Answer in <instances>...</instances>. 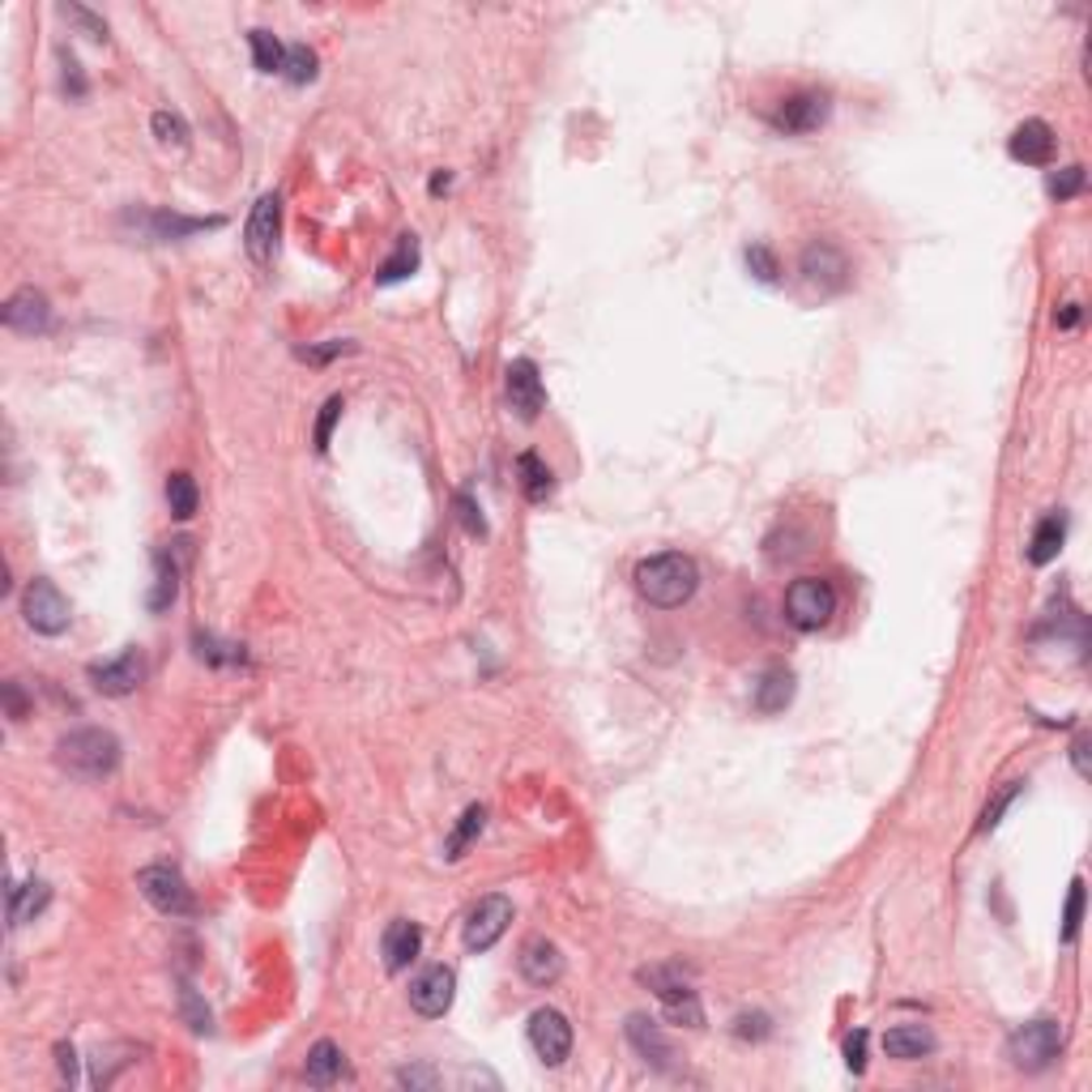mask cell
Instances as JSON below:
<instances>
[{
	"label": "cell",
	"instance_id": "cell-1",
	"mask_svg": "<svg viewBox=\"0 0 1092 1092\" xmlns=\"http://www.w3.org/2000/svg\"><path fill=\"white\" fill-rule=\"evenodd\" d=\"M636 589L649 607L658 611H675L682 602L696 598L700 589V568L691 555L682 550H662V555H649L636 563Z\"/></svg>",
	"mask_w": 1092,
	"mask_h": 1092
},
{
	"label": "cell",
	"instance_id": "cell-2",
	"mask_svg": "<svg viewBox=\"0 0 1092 1092\" xmlns=\"http://www.w3.org/2000/svg\"><path fill=\"white\" fill-rule=\"evenodd\" d=\"M56 759L61 768L81 777V781H99V777H112L120 768V739L112 730H99V726H86V730H73L56 743Z\"/></svg>",
	"mask_w": 1092,
	"mask_h": 1092
},
{
	"label": "cell",
	"instance_id": "cell-3",
	"mask_svg": "<svg viewBox=\"0 0 1092 1092\" xmlns=\"http://www.w3.org/2000/svg\"><path fill=\"white\" fill-rule=\"evenodd\" d=\"M1063 1054V1024L1058 1020H1028L1007 1037V1058L1020 1071H1045Z\"/></svg>",
	"mask_w": 1092,
	"mask_h": 1092
},
{
	"label": "cell",
	"instance_id": "cell-4",
	"mask_svg": "<svg viewBox=\"0 0 1092 1092\" xmlns=\"http://www.w3.org/2000/svg\"><path fill=\"white\" fill-rule=\"evenodd\" d=\"M136 887H141V896H145L158 913H167V918H193V913H197L193 887H188V880H184L171 862L141 867V871H136Z\"/></svg>",
	"mask_w": 1092,
	"mask_h": 1092
},
{
	"label": "cell",
	"instance_id": "cell-5",
	"mask_svg": "<svg viewBox=\"0 0 1092 1092\" xmlns=\"http://www.w3.org/2000/svg\"><path fill=\"white\" fill-rule=\"evenodd\" d=\"M836 614V589L823 576H803L785 589V619L798 632H819Z\"/></svg>",
	"mask_w": 1092,
	"mask_h": 1092
},
{
	"label": "cell",
	"instance_id": "cell-6",
	"mask_svg": "<svg viewBox=\"0 0 1092 1092\" xmlns=\"http://www.w3.org/2000/svg\"><path fill=\"white\" fill-rule=\"evenodd\" d=\"M22 614H26V627H35L39 636H61L73 619V607L48 576H35L22 594Z\"/></svg>",
	"mask_w": 1092,
	"mask_h": 1092
},
{
	"label": "cell",
	"instance_id": "cell-7",
	"mask_svg": "<svg viewBox=\"0 0 1092 1092\" xmlns=\"http://www.w3.org/2000/svg\"><path fill=\"white\" fill-rule=\"evenodd\" d=\"M640 981L662 999L666 1016L675 1024H687V1028H700V1024H704V1007H700L696 990L682 981L679 968H640Z\"/></svg>",
	"mask_w": 1092,
	"mask_h": 1092
},
{
	"label": "cell",
	"instance_id": "cell-8",
	"mask_svg": "<svg viewBox=\"0 0 1092 1092\" xmlns=\"http://www.w3.org/2000/svg\"><path fill=\"white\" fill-rule=\"evenodd\" d=\"M508 922H512V900L508 896H482L474 909L466 913V931H461V939H466V948L470 952H491L499 939H504V931H508Z\"/></svg>",
	"mask_w": 1092,
	"mask_h": 1092
},
{
	"label": "cell",
	"instance_id": "cell-9",
	"mask_svg": "<svg viewBox=\"0 0 1092 1092\" xmlns=\"http://www.w3.org/2000/svg\"><path fill=\"white\" fill-rule=\"evenodd\" d=\"M453 994H457V973L448 964H427L414 981H410V1007L427 1020H440L448 1016L453 1007Z\"/></svg>",
	"mask_w": 1092,
	"mask_h": 1092
},
{
	"label": "cell",
	"instance_id": "cell-10",
	"mask_svg": "<svg viewBox=\"0 0 1092 1092\" xmlns=\"http://www.w3.org/2000/svg\"><path fill=\"white\" fill-rule=\"evenodd\" d=\"M828 116H832V99H828L823 90H798V94L781 99V107H777L772 125H777L781 133L803 136V133H816Z\"/></svg>",
	"mask_w": 1092,
	"mask_h": 1092
},
{
	"label": "cell",
	"instance_id": "cell-11",
	"mask_svg": "<svg viewBox=\"0 0 1092 1092\" xmlns=\"http://www.w3.org/2000/svg\"><path fill=\"white\" fill-rule=\"evenodd\" d=\"M0 321H4V329L35 338V334H48V325H52V303H48V295H43V290L22 286V290H13V295L4 299Z\"/></svg>",
	"mask_w": 1092,
	"mask_h": 1092
},
{
	"label": "cell",
	"instance_id": "cell-12",
	"mask_svg": "<svg viewBox=\"0 0 1092 1092\" xmlns=\"http://www.w3.org/2000/svg\"><path fill=\"white\" fill-rule=\"evenodd\" d=\"M277 231H282V197L277 193H265L261 202L252 205V218H248V231H244V248L257 265H270L273 252H277Z\"/></svg>",
	"mask_w": 1092,
	"mask_h": 1092
},
{
	"label": "cell",
	"instance_id": "cell-13",
	"mask_svg": "<svg viewBox=\"0 0 1092 1092\" xmlns=\"http://www.w3.org/2000/svg\"><path fill=\"white\" fill-rule=\"evenodd\" d=\"M530 1045H534V1054L543 1058L546 1067H559L572 1054V1024H568V1016L555 1012V1007H538L530 1016Z\"/></svg>",
	"mask_w": 1092,
	"mask_h": 1092
},
{
	"label": "cell",
	"instance_id": "cell-14",
	"mask_svg": "<svg viewBox=\"0 0 1092 1092\" xmlns=\"http://www.w3.org/2000/svg\"><path fill=\"white\" fill-rule=\"evenodd\" d=\"M504 389H508V402L521 418H538L546 410V389L534 359H512L508 372H504Z\"/></svg>",
	"mask_w": 1092,
	"mask_h": 1092
},
{
	"label": "cell",
	"instance_id": "cell-15",
	"mask_svg": "<svg viewBox=\"0 0 1092 1092\" xmlns=\"http://www.w3.org/2000/svg\"><path fill=\"white\" fill-rule=\"evenodd\" d=\"M803 277L819 290H845L849 286V261L832 239H816L803 252Z\"/></svg>",
	"mask_w": 1092,
	"mask_h": 1092
},
{
	"label": "cell",
	"instance_id": "cell-16",
	"mask_svg": "<svg viewBox=\"0 0 1092 1092\" xmlns=\"http://www.w3.org/2000/svg\"><path fill=\"white\" fill-rule=\"evenodd\" d=\"M90 682L103 691V696H133L136 687L145 682V658L136 649H125L120 658L112 662H94L90 666Z\"/></svg>",
	"mask_w": 1092,
	"mask_h": 1092
},
{
	"label": "cell",
	"instance_id": "cell-17",
	"mask_svg": "<svg viewBox=\"0 0 1092 1092\" xmlns=\"http://www.w3.org/2000/svg\"><path fill=\"white\" fill-rule=\"evenodd\" d=\"M1054 150H1058V136L1045 120H1024L1020 129L1007 136V154L1024 167H1045L1054 158Z\"/></svg>",
	"mask_w": 1092,
	"mask_h": 1092
},
{
	"label": "cell",
	"instance_id": "cell-18",
	"mask_svg": "<svg viewBox=\"0 0 1092 1092\" xmlns=\"http://www.w3.org/2000/svg\"><path fill=\"white\" fill-rule=\"evenodd\" d=\"M418 952H422V926L410 922V918L389 922V931H385V939H380L385 968H389V973H406L410 964L418 960Z\"/></svg>",
	"mask_w": 1092,
	"mask_h": 1092
},
{
	"label": "cell",
	"instance_id": "cell-19",
	"mask_svg": "<svg viewBox=\"0 0 1092 1092\" xmlns=\"http://www.w3.org/2000/svg\"><path fill=\"white\" fill-rule=\"evenodd\" d=\"M188 538H180V543H171V550H158L154 555V563H158V581H154V594H150V611H167L171 602H176V594H180V568H184V559H188Z\"/></svg>",
	"mask_w": 1092,
	"mask_h": 1092
},
{
	"label": "cell",
	"instance_id": "cell-20",
	"mask_svg": "<svg viewBox=\"0 0 1092 1092\" xmlns=\"http://www.w3.org/2000/svg\"><path fill=\"white\" fill-rule=\"evenodd\" d=\"M517 964H521V977L530 986H555L563 977V955L550 939H530L517 955Z\"/></svg>",
	"mask_w": 1092,
	"mask_h": 1092
},
{
	"label": "cell",
	"instance_id": "cell-21",
	"mask_svg": "<svg viewBox=\"0 0 1092 1092\" xmlns=\"http://www.w3.org/2000/svg\"><path fill=\"white\" fill-rule=\"evenodd\" d=\"M935 1045L939 1041H935V1032L926 1024H896V1028L884 1032L887 1058H896V1063H918V1058L935 1054Z\"/></svg>",
	"mask_w": 1092,
	"mask_h": 1092
},
{
	"label": "cell",
	"instance_id": "cell-22",
	"mask_svg": "<svg viewBox=\"0 0 1092 1092\" xmlns=\"http://www.w3.org/2000/svg\"><path fill=\"white\" fill-rule=\"evenodd\" d=\"M627 1041L636 1045V1054H640L645 1063H653V1067H662V1071H666L671 1058H675V1045L666 1041V1032L649 1020V1016H627Z\"/></svg>",
	"mask_w": 1092,
	"mask_h": 1092
},
{
	"label": "cell",
	"instance_id": "cell-23",
	"mask_svg": "<svg viewBox=\"0 0 1092 1092\" xmlns=\"http://www.w3.org/2000/svg\"><path fill=\"white\" fill-rule=\"evenodd\" d=\"M141 222H145V235L158 239V244H167V239H188V235H197V231L222 226V218H180V213H167V209L141 213Z\"/></svg>",
	"mask_w": 1092,
	"mask_h": 1092
},
{
	"label": "cell",
	"instance_id": "cell-24",
	"mask_svg": "<svg viewBox=\"0 0 1092 1092\" xmlns=\"http://www.w3.org/2000/svg\"><path fill=\"white\" fill-rule=\"evenodd\" d=\"M794 700V671L790 666H768L755 682V708L759 713H785Z\"/></svg>",
	"mask_w": 1092,
	"mask_h": 1092
},
{
	"label": "cell",
	"instance_id": "cell-25",
	"mask_svg": "<svg viewBox=\"0 0 1092 1092\" xmlns=\"http://www.w3.org/2000/svg\"><path fill=\"white\" fill-rule=\"evenodd\" d=\"M341 1071H346V1063H341V1050L334 1045V1041H316V1045L308 1050L303 1080H308L312 1089H329V1084H338Z\"/></svg>",
	"mask_w": 1092,
	"mask_h": 1092
},
{
	"label": "cell",
	"instance_id": "cell-26",
	"mask_svg": "<svg viewBox=\"0 0 1092 1092\" xmlns=\"http://www.w3.org/2000/svg\"><path fill=\"white\" fill-rule=\"evenodd\" d=\"M1063 543H1067V517H1063V512H1050V517H1041V525L1032 530L1028 559H1032L1037 568H1045V563H1054V559H1058Z\"/></svg>",
	"mask_w": 1092,
	"mask_h": 1092
},
{
	"label": "cell",
	"instance_id": "cell-27",
	"mask_svg": "<svg viewBox=\"0 0 1092 1092\" xmlns=\"http://www.w3.org/2000/svg\"><path fill=\"white\" fill-rule=\"evenodd\" d=\"M517 474H521V491H525L530 504H546V499H550L555 474H550V466H546L538 453H521V457H517Z\"/></svg>",
	"mask_w": 1092,
	"mask_h": 1092
},
{
	"label": "cell",
	"instance_id": "cell-28",
	"mask_svg": "<svg viewBox=\"0 0 1092 1092\" xmlns=\"http://www.w3.org/2000/svg\"><path fill=\"white\" fill-rule=\"evenodd\" d=\"M48 900H52V887L43 884V880H30L26 887H9V922L13 926L30 922L35 913L48 909Z\"/></svg>",
	"mask_w": 1092,
	"mask_h": 1092
},
{
	"label": "cell",
	"instance_id": "cell-29",
	"mask_svg": "<svg viewBox=\"0 0 1092 1092\" xmlns=\"http://www.w3.org/2000/svg\"><path fill=\"white\" fill-rule=\"evenodd\" d=\"M414 270H418V239H414V235H402V239H398V252L376 270V282H380V286H393V282H406Z\"/></svg>",
	"mask_w": 1092,
	"mask_h": 1092
},
{
	"label": "cell",
	"instance_id": "cell-30",
	"mask_svg": "<svg viewBox=\"0 0 1092 1092\" xmlns=\"http://www.w3.org/2000/svg\"><path fill=\"white\" fill-rule=\"evenodd\" d=\"M167 504H171V517L176 521H188L193 512H197V504H202V491H197V482L193 474H171L167 478Z\"/></svg>",
	"mask_w": 1092,
	"mask_h": 1092
},
{
	"label": "cell",
	"instance_id": "cell-31",
	"mask_svg": "<svg viewBox=\"0 0 1092 1092\" xmlns=\"http://www.w3.org/2000/svg\"><path fill=\"white\" fill-rule=\"evenodd\" d=\"M248 48H252V61L261 73H282L286 68V48L277 43V35L273 30H248Z\"/></svg>",
	"mask_w": 1092,
	"mask_h": 1092
},
{
	"label": "cell",
	"instance_id": "cell-32",
	"mask_svg": "<svg viewBox=\"0 0 1092 1092\" xmlns=\"http://www.w3.org/2000/svg\"><path fill=\"white\" fill-rule=\"evenodd\" d=\"M482 823H486V807H466V816H461V823H457V832L448 836V845H444V858L448 862H457V858H466V849L474 845V836L482 832Z\"/></svg>",
	"mask_w": 1092,
	"mask_h": 1092
},
{
	"label": "cell",
	"instance_id": "cell-33",
	"mask_svg": "<svg viewBox=\"0 0 1092 1092\" xmlns=\"http://www.w3.org/2000/svg\"><path fill=\"white\" fill-rule=\"evenodd\" d=\"M1084 184H1089L1084 167H1080V162H1071V167H1063V171H1054V176H1050V197H1054V202H1071V197H1080V193H1084Z\"/></svg>",
	"mask_w": 1092,
	"mask_h": 1092
},
{
	"label": "cell",
	"instance_id": "cell-34",
	"mask_svg": "<svg viewBox=\"0 0 1092 1092\" xmlns=\"http://www.w3.org/2000/svg\"><path fill=\"white\" fill-rule=\"evenodd\" d=\"M743 261H748V270L755 282H781V261L772 257V248H764V244H751L748 252H743Z\"/></svg>",
	"mask_w": 1092,
	"mask_h": 1092
},
{
	"label": "cell",
	"instance_id": "cell-35",
	"mask_svg": "<svg viewBox=\"0 0 1092 1092\" xmlns=\"http://www.w3.org/2000/svg\"><path fill=\"white\" fill-rule=\"evenodd\" d=\"M197 658L209 662V666H235V662H244V649L239 645H222V640L197 632Z\"/></svg>",
	"mask_w": 1092,
	"mask_h": 1092
},
{
	"label": "cell",
	"instance_id": "cell-36",
	"mask_svg": "<svg viewBox=\"0 0 1092 1092\" xmlns=\"http://www.w3.org/2000/svg\"><path fill=\"white\" fill-rule=\"evenodd\" d=\"M295 86H308L312 77H316V52L312 48H303V43H295V48H286V68H282Z\"/></svg>",
	"mask_w": 1092,
	"mask_h": 1092
},
{
	"label": "cell",
	"instance_id": "cell-37",
	"mask_svg": "<svg viewBox=\"0 0 1092 1092\" xmlns=\"http://www.w3.org/2000/svg\"><path fill=\"white\" fill-rule=\"evenodd\" d=\"M150 129H154V136H158L162 145H188V125H184L180 112H154Z\"/></svg>",
	"mask_w": 1092,
	"mask_h": 1092
},
{
	"label": "cell",
	"instance_id": "cell-38",
	"mask_svg": "<svg viewBox=\"0 0 1092 1092\" xmlns=\"http://www.w3.org/2000/svg\"><path fill=\"white\" fill-rule=\"evenodd\" d=\"M1080 922H1084V880L1071 884V896H1067V909H1063V939L1076 944L1080 939Z\"/></svg>",
	"mask_w": 1092,
	"mask_h": 1092
},
{
	"label": "cell",
	"instance_id": "cell-39",
	"mask_svg": "<svg viewBox=\"0 0 1092 1092\" xmlns=\"http://www.w3.org/2000/svg\"><path fill=\"white\" fill-rule=\"evenodd\" d=\"M1024 790V781H1012V785H1003L999 794H994V803H986V811H981V823H977V832H994L999 828V819H1003V811L1016 803V794Z\"/></svg>",
	"mask_w": 1092,
	"mask_h": 1092
},
{
	"label": "cell",
	"instance_id": "cell-40",
	"mask_svg": "<svg viewBox=\"0 0 1092 1092\" xmlns=\"http://www.w3.org/2000/svg\"><path fill=\"white\" fill-rule=\"evenodd\" d=\"M867 1028H854L849 1037H845V1067L854 1071V1076H862L867 1071Z\"/></svg>",
	"mask_w": 1092,
	"mask_h": 1092
},
{
	"label": "cell",
	"instance_id": "cell-41",
	"mask_svg": "<svg viewBox=\"0 0 1092 1092\" xmlns=\"http://www.w3.org/2000/svg\"><path fill=\"white\" fill-rule=\"evenodd\" d=\"M341 418V398H329L325 406H321V418H316V448L325 453L329 448V440H334V427H338Z\"/></svg>",
	"mask_w": 1092,
	"mask_h": 1092
},
{
	"label": "cell",
	"instance_id": "cell-42",
	"mask_svg": "<svg viewBox=\"0 0 1092 1092\" xmlns=\"http://www.w3.org/2000/svg\"><path fill=\"white\" fill-rule=\"evenodd\" d=\"M180 1007H184V1016H188V1024H193L197 1032H209V1007L197 999L193 986H180Z\"/></svg>",
	"mask_w": 1092,
	"mask_h": 1092
},
{
	"label": "cell",
	"instance_id": "cell-43",
	"mask_svg": "<svg viewBox=\"0 0 1092 1092\" xmlns=\"http://www.w3.org/2000/svg\"><path fill=\"white\" fill-rule=\"evenodd\" d=\"M457 517H461V525H466V534H474V538H482L486 534V521H482V512H478V504L461 491L457 495Z\"/></svg>",
	"mask_w": 1092,
	"mask_h": 1092
},
{
	"label": "cell",
	"instance_id": "cell-44",
	"mask_svg": "<svg viewBox=\"0 0 1092 1092\" xmlns=\"http://www.w3.org/2000/svg\"><path fill=\"white\" fill-rule=\"evenodd\" d=\"M346 350H354V341H325V346H303L299 359L303 363H329V359H338Z\"/></svg>",
	"mask_w": 1092,
	"mask_h": 1092
},
{
	"label": "cell",
	"instance_id": "cell-45",
	"mask_svg": "<svg viewBox=\"0 0 1092 1092\" xmlns=\"http://www.w3.org/2000/svg\"><path fill=\"white\" fill-rule=\"evenodd\" d=\"M61 13H65V17H73V22H81V26H86V30L94 35V39H107V22H103V17H94L90 9H81V4H61Z\"/></svg>",
	"mask_w": 1092,
	"mask_h": 1092
},
{
	"label": "cell",
	"instance_id": "cell-46",
	"mask_svg": "<svg viewBox=\"0 0 1092 1092\" xmlns=\"http://www.w3.org/2000/svg\"><path fill=\"white\" fill-rule=\"evenodd\" d=\"M734 1032H739L743 1041H764L772 1028H768V1016H764V1012H755V1016H739V1020H734Z\"/></svg>",
	"mask_w": 1092,
	"mask_h": 1092
},
{
	"label": "cell",
	"instance_id": "cell-47",
	"mask_svg": "<svg viewBox=\"0 0 1092 1092\" xmlns=\"http://www.w3.org/2000/svg\"><path fill=\"white\" fill-rule=\"evenodd\" d=\"M398 1080L406 1084V1089H435L440 1080H435V1071H427V1067H402L398 1071Z\"/></svg>",
	"mask_w": 1092,
	"mask_h": 1092
},
{
	"label": "cell",
	"instance_id": "cell-48",
	"mask_svg": "<svg viewBox=\"0 0 1092 1092\" xmlns=\"http://www.w3.org/2000/svg\"><path fill=\"white\" fill-rule=\"evenodd\" d=\"M61 65H65V90L73 99H81V94H86V81H81V73H77V61H73L68 52H61Z\"/></svg>",
	"mask_w": 1092,
	"mask_h": 1092
},
{
	"label": "cell",
	"instance_id": "cell-49",
	"mask_svg": "<svg viewBox=\"0 0 1092 1092\" xmlns=\"http://www.w3.org/2000/svg\"><path fill=\"white\" fill-rule=\"evenodd\" d=\"M4 704H9V717H13V722L26 717V696H22L17 682H4Z\"/></svg>",
	"mask_w": 1092,
	"mask_h": 1092
},
{
	"label": "cell",
	"instance_id": "cell-50",
	"mask_svg": "<svg viewBox=\"0 0 1092 1092\" xmlns=\"http://www.w3.org/2000/svg\"><path fill=\"white\" fill-rule=\"evenodd\" d=\"M1071 759H1076L1080 777H1089V734H1080V739H1076V748H1071Z\"/></svg>",
	"mask_w": 1092,
	"mask_h": 1092
},
{
	"label": "cell",
	"instance_id": "cell-51",
	"mask_svg": "<svg viewBox=\"0 0 1092 1092\" xmlns=\"http://www.w3.org/2000/svg\"><path fill=\"white\" fill-rule=\"evenodd\" d=\"M1054 321H1058V329H1076V325H1080V303H1067Z\"/></svg>",
	"mask_w": 1092,
	"mask_h": 1092
},
{
	"label": "cell",
	"instance_id": "cell-52",
	"mask_svg": "<svg viewBox=\"0 0 1092 1092\" xmlns=\"http://www.w3.org/2000/svg\"><path fill=\"white\" fill-rule=\"evenodd\" d=\"M61 1071H65L68 1084L77 1080V1063H73V1050H68V1045H61Z\"/></svg>",
	"mask_w": 1092,
	"mask_h": 1092
},
{
	"label": "cell",
	"instance_id": "cell-53",
	"mask_svg": "<svg viewBox=\"0 0 1092 1092\" xmlns=\"http://www.w3.org/2000/svg\"><path fill=\"white\" fill-rule=\"evenodd\" d=\"M448 184H453V180H448V176H435V180H431V193H435V197H440V193H448Z\"/></svg>",
	"mask_w": 1092,
	"mask_h": 1092
}]
</instances>
